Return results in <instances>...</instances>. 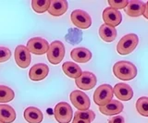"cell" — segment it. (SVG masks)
Wrapping results in <instances>:
<instances>
[{
    "instance_id": "cell-27",
    "label": "cell",
    "mask_w": 148,
    "mask_h": 123,
    "mask_svg": "<svg viewBox=\"0 0 148 123\" xmlns=\"http://www.w3.org/2000/svg\"><path fill=\"white\" fill-rule=\"evenodd\" d=\"M129 4L128 0H119V1H116V0H108V5L110 8H115V10H121L125 8Z\"/></svg>"
},
{
    "instance_id": "cell-18",
    "label": "cell",
    "mask_w": 148,
    "mask_h": 123,
    "mask_svg": "<svg viewBox=\"0 0 148 123\" xmlns=\"http://www.w3.org/2000/svg\"><path fill=\"white\" fill-rule=\"evenodd\" d=\"M23 116L25 120L29 123H41L43 120V113L39 108L34 107L26 108Z\"/></svg>"
},
{
    "instance_id": "cell-13",
    "label": "cell",
    "mask_w": 148,
    "mask_h": 123,
    "mask_svg": "<svg viewBox=\"0 0 148 123\" xmlns=\"http://www.w3.org/2000/svg\"><path fill=\"white\" fill-rule=\"evenodd\" d=\"M113 94L122 101H129L133 96V91L132 87L127 83H117L113 88Z\"/></svg>"
},
{
    "instance_id": "cell-31",
    "label": "cell",
    "mask_w": 148,
    "mask_h": 123,
    "mask_svg": "<svg viewBox=\"0 0 148 123\" xmlns=\"http://www.w3.org/2000/svg\"><path fill=\"white\" fill-rule=\"evenodd\" d=\"M143 16L145 17V19H147V20H148V5H146L145 10V12H143Z\"/></svg>"
},
{
    "instance_id": "cell-24",
    "label": "cell",
    "mask_w": 148,
    "mask_h": 123,
    "mask_svg": "<svg viewBox=\"0 0 148 123\" xmlns=\"http://www.w3.org/2000/svg\"><path fill=\"white\" fill-rule=\"evenodd\" d=\"M15 94L11 88L0 85V103H8L13 100Z\"/></svg>"
},
{
    "instance_id": "cell-25",
    "label": "cell",
    "mask_w": 148,
    "mask_h": 123,
    "mask_svg": "<svg viewBox=\"0 0 148 123\" xmlns=\"http://www.w3.org/2000/svg\"><path fill=\"white\" fill-rule=\"evenodd\" d=\"M136 109L138 113L143 117H148V97L143 96L136 101Z\"/></svg>"
},
{
    "instance_id": "cell-9",
    "label": "cell",
    "mask_w": 148,
    "mask_h": 123,
    "mask_svg": "<svg viewBox=\"0 0 148 123\" xmlns=\"http://www.w3.org/2000/svg\"><path fill=\"white\" fill-rule=\"evenodd\" d=\"M15 61L21 69H26L31 64V53L27 46L18 45L15 49Z\"/></svg>"
},
{
    "instance_id": "cell-33",
    "label": "cell",
    "mask_w": 148,
    "mask_h": 123,
    "mask_svg": "<svg viewBox=\"0 0 148 123\" xmlns=\"http://www.w3.org/2000/svg\"><path fill=\"white\" fill-rule=\"evenodd\" d=\"M0 123H2V122H1V121H0Z\"/></svg>"
},
{
    "instance_id": "cell-29",
    "label": "cell",
    "mask_w": 148,
    "mask_h": 123,
    "mask_svg": "<svg viewBox=\"0 0 148 123\" xmlns=\"http://www.w3.org/2000/svg\"><path fill=\"white\" fill-rule=\"evenodd\" d=\"M108 123H125V120L122 116H116L109 118Z\"/></svg>"
},
{
    "instance_id": "cell-17",
    "label": "cell",
    "mask_w": 148,
    "mask_h": 123,
    "mask_svg": "<svg viewBox=\"0 0 148 123\" xmlns=\"http://www.w3.org/2000/svg\"><path fill=\"white\" fill-rule=\"evenodd\" d=\"M71 57L74 61L78 63H86L92 58V53L87 48L77 47L71 52Z\"/></svg>"
},
{
    "instance_id": "cell-23",
    "label": "cell",
    "mask_w": 148,
    "mask_h": 123,
    "mask_svg": "<svg viewBox=\"0 0 148 123\" xmlns=\"http://www.w3.org/2000/svg\"><path fill=\"white\" fill-rule=\"evenodd\" d=\"M51 0H32V10L37 13H44L48 11Z\"/></svg>"
},
{
    "instance_id": "cell-22",
    "label": "cell",
    "mask_w": 148,
    "mask_h": 123,
    "mask_svg": "<svg viewBox=\"0 0 148 123\" xmlns=\"http://www.w3.org/2000/svg\"><path fill=\"white\" fill-rule=\"evenodd\" d=\"M65 39L71 44H78L82 40V31L78 28H71L69 29Z\"/></svg>"
},
{
    "instance_id": "cell-8",
    "label": "cell",
    "mask_w": 148,
    "mask_h": 123,
    "mask_svg": "<svg viewBox=\"0 0 148 123\" xmlns=\"http://www.w3.org/2000/svg\"><path fill=\"white\" fill-rule=\"evenodd\" d=\"M50 44L46 40L41 37H34L27 43V48L29 52L34 55H44L48 52Z\"/></svg>"
},
{
    "instance_id": "cell-28",
    "label": "cell",
    "mask_w": 148,
    "mask_h": 123,
    "mask_svg": "<svg viewBox=\"0 0 148 123\" xmlns=\"http://www.w3.org/2000/svg\"><path fill=\"white\" fill-rule=\"evenodd\" d=\"M11 57L10 50L7 47L0 46V62H6Z\"/></svg>"
},
{
    "instance_id": "cell-10",
    "label": "cell",
    "mask_w": 148,
    "mask_h": 123,
    "mask_svg": "<svg viewBox=\"0 0 148 123\" xmlns=\"http://www.w3.org/2000/svg\"><path fill=\"white\" fill-rule=\"evenodd\" d=\"M96 77L90 71L82 72V75L75 80V83L82 90H91L96 84Z\"/></svg>"
},
{
    "instance_id": "cell-19",
    "label": "cell",
    "mask_w": 148,
    "mask_h": 123,
    "mask_svg": "<svg viewBox=\"0 0 148 123\" xmlns=\"http://www.w3.org/2000/svg\"><path fill=\"white\" fill-rule=\"evenodd\" d=\"M15 120V110L8 105H0V121L2 123H11Z\"/></svg>"
},
{
    "instance_id": "cell-4",
    "label": "cell",
    "mask_w": 148,
    "mask_h": 123,
    "mask_svg": "<svg viewBox=\"0 0 148 123\" xmlns=\"http://www.w3.org/2000/svg\"><path fill=\"white\" fill-rule=\"evenodd\" d=\"M47 54V59L53 65H58L63 60L65 56V46L60 41H54L50 44Z\"/></svg>"
},
{
    "instance_id": "cell-1",
    "label": "cell",
    "mask_w": 148,
    "mask_h": 123,
    "mask_svg": "<svg viewBox=\"0 0 148 123\" xmlns=\"http://www.w3.org/2000/svg\"><path fill=\"white\" fill-rule=\"evenodd\" d=\"M113 73L121 81H131L137 75V68L130 61H119L113 67Z\"/></svg>"
},
{
    "instance_id": "cell-5",
    "label": "cell",
    "mask_w": 148,
    "mask_h": 123,
    "mask_svg": "<svg viewBox=\"0 0 148 123\" xmlns=\"http://www.w3.org/2000/svg\"><path fill=\"white\" fill-rule=\"evenodd\" d=\"M73 115L72 108L66 102L57 104L54 109V116L58 123H69Z\"/></svg>"
},
{
    "instance_id": "cell-20",
    "label": "cell",
    "mask_w": 148,
    "mask_h": 123,
    "mask_svg": "<svg viewBox=\"0 0 148 123\" xmlns=\"http://www.w3.org/2000/svg\"><path fill=\"white\" fill-rule=\"evenodd\" d=\"M117 30L114 27L108 26L106 24H103L100 26L99 28V35L102 40H104L105 42L111 43L117 37Z\"/></svg>"
},
{
    "instance_id": "cell-12",
    "label": "cell",
    "mask_w": 148,
    "mask_h": 123,
    "mask_svg": "<svg viewBox=\"0 0 148 123\" xmlns=\"http://www.w3.org/2000/svg\"><path fill=\"white\" fill-rule=\"evenodd\" d=\"M146 4L141 0H132L129 1L127 7L124 8L125 13L130 17H139L143 15L145 10Z\"/></svg>"
},
{
    "instance_id": "cell-7",
    "label": "cell",
    "mask_w": 148,
    "mask_h": 123,
    "mask_svg": "<svg viewBox=\"0 0 148 123\" xmlns=\"http://www.w3.org/2000/svg\"><path fill=\"white\" fill-rule=\"evenodd\" d=\"M71 20L78 29H88L92 25L91 16L82 10H74L71 15Z\"/></svg>"
},
{
    "instance_id": "cell-6",
    "label": "cell",
    "mask_w": 148,
    "mask_h": 123,
    "mask_svg": "<svg viewBox=\"0 0 148 123\" xmlns=\"http://www.w3.org/2000/svg\"><path fill=\"white\" fill-rule=\"evenodd\" d=\"M71 101L79 111H86L90 107V98L88 95L82 91H73L69 95Z\"/></svg>"
},
{
    "instance_id": "cell-2",
    "label": "cell",
    "mask_w": 148,
    "mask_h": 123,
    "mask_svg": "<svg viewBox=\"0 0 148 123\" xmlns=\"http://www.w3.org/2000/svg\"><path fill=\"white\" fill-rule=\"evenodd\" d=\"M138 43L139 38L136 34H127L119 40V42L117 44V51L119 55H122V56L129 55L136 48Z\"/></svg>"
},
{
    "instance_id": "cell-32",
    "label": "cell",
    "mask_w": 148,
    "mask_h": 123,
    "mask_svg": "<svg viewBox=\"0 0 148 123\" xmlns=\"http://www.w3.org/2000/svg\"><path fill=\"white\" fill-rule=\"evenodd\" d=\"M146 5H148V1H147V3H146Z\"/></svg>"
},
{
    "instance_id": "cell-16",
    "label": "cell",
    "mask_w": 148,
    "mask_h": 123,
    "mask_svg": "<svg viewBox=\"0 0 148 123\" xmlns=\"http://www.w3.org/2000/svg\"><path fill=\"white\" fill-rule=\"evenodd\" d=\"M68 2L66 0H51L48 12L50 15L58 17L63 15L68 10Z\"/></svg>"
},
{
    "instance_id": "cell-30",
    "label": "cell",
    "mask_w": 148,
    "mask_h": 123,
    "mask_svg": "<svg viewBox=\"0 0 148 123\" xmlns=\"http://www.w3.org/2000/svg\"><path fill=\"white\" fill-rule=\"evenodd\" d=\"M72 123H91L89 120H79V118H73Z\"/></svg>"
},
{
    "instance_id": "cell-14",
    "label": "cell",
    "mask_w": 148,
    "mask_h": 123,
    "mask_svg": "<svg viewBox=\"0 0 148 123\" xmlns=\"http://www.w3.org/2000/svg\"><path fill=\"white\" fill-rule=\"evenodd\" d=\"M49 68L47 65L44 64V63H39V64H35L32 67L29 72V77L32 81H39L46 78L48 75Z\"/></svg>"
},
{
    "instance_id": "cell-3",
    "label": "cell",
    "mask_w": 148,
    "mask_h": 123,
    "mask_svg": "<svg viewBox=\"0 0 148 123\" xmlns=\"http://www.w3.org/2000/svg\"><path fill=\"white\" fill-rule=\"evenodd\" d=\"M113 88L109 84H102L95 91L94 101L99 107L106 106V104L112 101Z\"/></svg>"
},
{
    "instance_id": "cell-11",
    "label": "cell",
    "mask_w": 148,
    "mask_h": 123,
    "mask_svg": "<svg viewBox=\"0 0 148 123\" xmlns=\"http://www.w3.org/2000/svg\"><path fill=\"white\" fill-rule=\"evenodd\" d=\"M103 20L105 21V24L115 28L122 21V15L119 10L109 7L106 8L103 12Z\"/></svg>"
},
{
    "instance_id": "cell-21",
    "label": "cell",
    "mask_w": 148,
    "mask_h": 123,
    "mask_svg": "<svg viewBox=\"0 0 148 123\" xmlns=\"http://www.w3.org/2000/svg\"><path fill=\"white\" fill-rule=\"evenodd\" d=\"M62 70L64 71V73L66 74L68 77L69 78H72V79H77L79 78L82 73V69L79 65H77L76 63H73V62H65L64 64L62 65Z\"/></svg>"
},
{
    "instance_id": "cell-15",
    "label": "cell",
    "mask_w": 148,
    "mask_h": 123,
    "mask_svg": "<svg viewBox=\"0 0 148 123\" xmlns=\"http://www.w3.org/2000/svg\"><path fill=\"white\" fill-rule=\"evenodd\" d=\"M123 104L121 102L117 101V100H112L106 106L99 107V111L106 116H113L123 111Z\"/></svg>"
},
{
    "instance_id": "cell-26",
    "label": "cell",
    "mask_w": 148,
    "mask_h": 123,
    "mask_svg": "<svg viewBox=\"0 0 148 123\" xmlns=\"http://www.w3.org/2000/svg\"><path fill=\"white\" fill-rule=\"evenodd\" d=\"M74 118H79V120H89L90 122L94 121L95 118V114L92 110H86V111H77L74 115Z\"/></svg>"
}]
</instances>
